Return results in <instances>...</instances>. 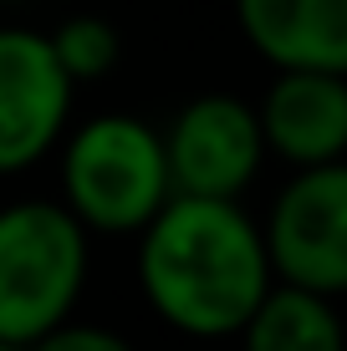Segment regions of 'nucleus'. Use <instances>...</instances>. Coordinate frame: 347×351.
Wrapping results in <instances>:
<instances>
[{"label": "nucleus", "mask_w": 347, "mask_h": 351, "mask_svg": "<svg viewBox=\"0 0 347 351\" xmlns=\"http://www.w3.org/2000/svg\"><path fill=\"white\" fill-rule=\"evenodd\" d=\"M271 239L245 219L235 199L174 193L143 229L138 280L148 306L184 336L245 331L271 295Z\"/></svg>", "instance_id": "f257e3e1"}, {"label": "nucleus", "mask_w": 347, "mask_h": 351, "mask_svg": "<svg viewBox=\"0 0 347 351\" xmlns=\"http://www.w3.org/2000/svg\"><path fill=\"white\" fill-rule=\"evenodd\" d=\"M62 204H16L0 219V341L36 346L67 326L87 280V229Z\"/></svg>", "instance_id": "f03ea898"}, {"label": "nucleus", "mask_w": 347, "mask_h": 351, "mask_svg": "<svg viewBox=\"0 0 347 351\" xmlns=\"http://www.w3.org/2000/svg\"><path fill=\"white\" fill-rule=\"evenodd\" d=\"M62 189H67V204L92 229H107V234L148 229L159 219V209L179 193L169 138H159L148 123L123 112L92 117L67 143Z\"/></svg>", "instance_id": "7ed1b4c3"}, {"label": "nucleus", "mask_w": 347, "mask_h": 351, "mask_svg": "<svg viewBox=\"0 0 347 351\" xmlns=\"http://www.w3.org/2000/svg\"><path fill=\"white\" fill-rule=\"evenodd\" d=\"M276 275L291 285L347 290V163H312L281 189L266 224Z\"/></svg>", "instance_id": "20e7f679"}, {"label": "nucleus", "mask_w": 347, "mask_h": 351, "mask_svg": "<svg viewBox=\"0 0 347 351\" xmlns=\"http://www.w3.org/2000/svg\"><path fill=\"white\" fill-rule=\"evenodd\" d=\"M71 66L52 36L5 26L0 31V168L21 173L56 143L71 112Z\"/></svg>", "instance_id": "39448f33"}, {"label": "nucleus", "mask_w": 347, "mask_h": 351, "mask_svg": "<svg viewBox=\"0 0 347 351\" xmlns=\"http://www.w3.org/2000/svg\"><path fill=\"white\" fill-rule=\"evenodd\" d=\"M266 148H271L266 123L240 97H199L169 128L174 189L205 193V199H235L256 178Z\"/></svg>", "instance_id": "423d86ee"}, {"label": "nucleus", "mask_w": 347, "mask_h": 351, "mask_svg": "<svg viewBox=\"0 0 347 351\" xmlns=\"http://www.w3.org/2000/svg\"><path fill=\"white\" fill-rule=\"evenodd\" d=\"M240 31L281 71H347V0H235Z\"/></svg>", "instance_id": "0eeeda50"}, {"label": "nucleus", "mask_w": 347, "mask_h": 351, "mask_svg": "<svg viewBox=\"0 0 347 351\" xmlns=\"http://www.w3.org/2000/svg\"><path fill=\"white\" fill-rule=\"evenodd\" d=\"M260 123L281 158L332 163L347 148V71H281Z\"/></svg>", "instance_id": "6e6552de"}, {"label": "nucleus", "mask_w": 347, "mask_h": 351, "mask_svg": "<svg viewBox=\"0 0 347 351\" xmlns=\"http://www.w3.org/2000/svg\"><path fill=\"white\" fill-rule=\"evenodd\" d=\"M245 351H347L342 321L322 290L291 285L271 290L245 326Z\"/></svg>", "instance_id": "1a4fd4ad"}, {"label": "nucleus", "mask_w": 347, "mask_h": 351, "mask_svg": "<svg viewBox=\"0 0 347 351\" xmlns=\"http://www.w3.org/2000/svg\"><path fill=\"white\" fill-rule=\"evenodd\" d=\"M52 41H56V51H62V62L71 66L77 82L107 77L117 66V56H123V41H117V31L102 16H71Z\"/></svg>", "instance_id": "9d476101"}, {"label": "nucleus", "mask_w": 347, "mask_h": 351, "mask_svg": "<svg viewBox=\"0 0 347 351\" xmlns=\"http://www.w3.org/2000/svg\"><path fill=\"white\" fill-rule=\"evenodd\" d=\"M31 351H133L123 341V336L102 331V326H56V331H46L41 341H36Z\"/></svg>", "instance_id": "9b49d317"}, {"label": "nucleus", "mask_w": 347, "mask_h": 351, "mask_svg": "<svg viewBox=\"0 0 347 351\" xmlns=\"http://www.w3.org/2000/svg\"><path fill=\"white\" fill-rule=\"evenodd\" d=\"M0 351H31V346H21V341H0Z\"/></svg>", "instance_id": "f8f14e48"}]
</instances>
